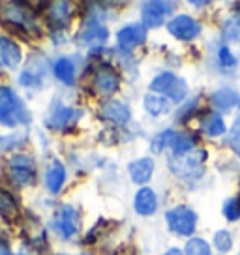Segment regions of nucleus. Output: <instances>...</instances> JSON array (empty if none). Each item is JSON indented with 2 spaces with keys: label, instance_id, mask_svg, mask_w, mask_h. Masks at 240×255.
<instances>
[{
  "label": "nucleus",
  "instance_id": "1",
  "mask_svg": "<svg viewBox=\"0 0 240 255\" xmlns=\"http://www.w3.org/2000/svg\"><path fill=\"white\" fill-rule=\"evenodd\" d=\"M30 117L24 109L23 102L9 87L0 85V124L4 126H17L28 122Z\"/></svg>",
  "mask_w": 240,
  "mask_h": 255
},
{
  "label": "nucleus",
  "instance_id": "2",
  "mask_svg": "<svg viewBox=\"0 0 240 255\" xmlns=\"http://www.w3.org/2000/svg\"><path fill=\"white\" fill-rule=\"evenodd\" d=\"M205 159H207V152L199 150V148H193V150L186 152V154L171 156L169 165H171V169H173V173L176 176L195 178V176H201V173H203Z\"/></svg>",
  "mask_w": 240,
  "mask_h": 255
},
{
  "label": "nucleus",
  "instance_id": "3",
  "mask_svg": "<svg viewBox=\"0 0 240 255\" xmlns=\"http://www.w3.org/2000/svg\"><path fill=\"white\" fill-rule=\"evenodd\" d=\"M150 88L160 92V94L171 98L173 102H182L188 94V87H186L184 79L176 77L175 73L165 72L160 73L158 77H154L152 83H150Z\"/></svg>",
  "mask_w": 240,
  "mask_h": 255
},
{
  "label": "nucleus",
  "instance_id": "4",
  "mask_svg": "<svg viewBox=\"0 0 240 255\" xmlns=\"http://www.w3.org/2000/svg\"><path fill=\"white\" fill-rule=\"evenodd\" d=\"M9 178L17 184V186H28L36 180V165L30 156L24 154H15L9 158L8 163Z\"/></svg>",
  "mask_w": 240,
  "mask_h": 255
},
{
  "label": "nucleus",
  "instance_id": "5",
  "mask_svg": "<svg viewBox=\"0 0 240 255\" xmlns=\"http://www.w3.org/2000/svg\"><path fill=\"white\" fill-rule=\"evenodd\" d=\"M167 225L171 231H175L176 235H192L195 231V223H197V216L193 212L192 208L184 207V205H180V207H175L173 210H169L167 212Z\"/></svg>",
  "mask_w": 240,
  "mask_h": 255
},
{
  "label": "nucleus",
  "instance_id": "6",
  "mask_svg": "<svg viewBox=\"0 0 240 255\" xmlns=\"http://www.w3.org/2000/svg\"><path fill=\"white\" fill-rule=\"evenodd\" d=\"M81 119V111L75 107H68V105H56L47 117L45 124L49 129L53 131H66L70 128L75 126V122Z\"/></svg>",
  "mask_w": 240,
  "mask_h": 255
},
{
  "label": "nucleus",
  "instance_id": "7",
  "mask_svg": "<svg viewBox=\"0 0 240 255\" xmlns=\"http://www.w3.org/2000/svg\"><path fill=\"white\" fill-rule=\"evenodd\" d=\"M2 21L11 26H19L23 34L34 30V21L32 15L28 13V9H24V6L21 4H4L0 9Z\"/></svg>",
  "mask_w": 240,
  "mask_h": 255
},
{
  "label": "nucleus",
  "instance_id": "8",
  "mask_svg": "<svg viewBox=\"0 0 240 255\" xmlns=\"http://www.w3.org/2000/svg\"><path fill=\"white\" fill-rule=\"evenodd\" d=\"M55 227L66 239L73 237L79 231V212L72 205H62L55 214Z\"/></svg>",
  "mask_w": 240,
  "mask_h": 255
},
{
  "label": "nucleus",
  "instance_id": "9",
  "mask_svg": "<svg viewBox=\"0 0 240 255\" xmlns=\"http://www.w3.org/2000/svg\"><path fill=\"white\" fill-rule=\"evenodd\" d=\"M167 30L171 32V36H175L176 40L190 41L201 32V26L195 19H192V17L178 15L167 23Z\"/></svg>",
  "mask_w": 240,
  "mask_h": 255
},
{
  "label": "nucleus",
  "instance_id": "10",
  "mask_svg": "<svg viewBox=\"0 0 240 255\" xmlns=\"http://www.w3.org/2000/svg\"><path fill=\"white\" fill-rule=\"evenodd\" d=\"M175 4L173 2H144L143 4V23L144 28L150 26V28H156L163 24L165 17L173 11Z\"/></svg>",
  "mask_w": 240,
  "mask_h": 255
},
{
  "label": "nucleus",
  "instance_id": "11",
  "mask_svg": "<svg viewBox=\"0 0 240 255\" xmlns=\"http://www.w3.org/2000/svg\"><path fill=\"white\" fill-rule=\"evenodd\" d=\"M120 85L119 73L115 72L109 66H102L94 72V79H92V87L100 96H111L117 92Z\"/></svg>",
  "mask_w": 240,
  "mask_h": 255
},
{
  "label": "nucleus",
  "instance_id": "12",
  "mask_svg": "<svg viewBox=\"0 0 240 255\" xmlns=\"http://www.w3.org/2000/svg\"><path fill=\"white\" fill-rule=\"evenodd\" d=\"M146 40V28H144V24H128V26H124L122 30H119L117 34V43H119V47L126 49H135L137 45H141L143 41Z\"/></svg>",
  "mask_w": 240,
  "mask_h": 255
},
{
  "label": "nucleus",
  "instance_id": "13",
  "mask_svg": "<svg viewBox=\"0 0 240 255\" xmlns=\"http://www.w3.org/2000/svg\"><path fill=\"white\" fill-rule=\"evenodd\" d=\"M107 36H109V32H107V28H105L104 24L92 21V23H88L87 26L79 32L77 40H79V43H83V45L98 47V45H104L105 41H107Z\"/></svg>",
  "mask_w": 240,
  "mask_h": 255
},
{
  "label": "nucleus",
  "instance_id": "14",
  "mask_svg": "<svg viewBox=\"0 0 240 255\" xmlns=\"http://www.w3.org/2000/svg\"><path fill=\"white\" fill-rule=\"evenodd\" d=\"M100 117L122 126L129 120V109L128 105L119 102V100H109V102L102 104V107H100Z\"/></svg>",
  "mask_w": 240,
  "mask_h": 255
},
{
  "label": "nucleus",
  "instance_id": "15",
  "mask_svg": "<svg viewBox=\"0 0 240 255\" xmlns=\"http://www.w3.org/2000/svg\"><path fill=\"white\" fill-rule=\"evenodd\" d=\"M0 58L8 68H17L21 64V47L13 40H9L6 36H0Z\"/></svg>",
  "mask_w": 240,
  "mask_h": 255
},
{
  "label": "nucleus",
  "instance_id": "16",
  "mask_svg": "<svg viewBox=\"0 0 240 255\" xmlns=\"http://www.w3.org/2000/svg\"><path fill=\"white\" fill-rule=\"evenodd\" d=\"M133 207H135V210L141 216H150L158 208V197H156V193L150 188H141V190L137 191Z\"/></svg>",
  "mask_w": 240,
  "mask_h": 255
},
{
  "label": "nucleus",
  "instance_id": "17",
  "mask_svg": "<svg viewBox=\"0 0 240 255\" xmlns=\"http://www.w3.org/2000/svg\"><path fill=\"white\" fill-rule=\"evenodd\" d=\"M129 175H131V180L137 184H144L150 180L154 171V161L148 158L137 159V161H131L129 163Z\"/></svg>",
  "mask_w": 240,
  "mask_h": 255
},
{
  "label": "nucleus",
  "instance_id": "18",
  "mask_svg": "<svg viewBox=\"0 0 240 255\" xmlns=\"http://www.w3.org/2000/svg\"><path fill=\"white\" fill-rule=\"evenodd\" d=\"M66 180V169L60 161H53L45 173V186L51 193H58Z\"/></svg>",
  "mask_w": 240,
  "mask_h": 255
},
{
  "label": "nucleus",
  "instance_id": "19",
  "mask_svg": "<svg viewBox=\"0 0 240 255\" xmlns=\"http://www.w3.org/2000/svg\"><path fill=\"white\" fill-rule=\"evenodd\" d=\"M212 105L220 109V111H229L233 109L235 105L240 104V96L233 90V88H222V90H218L212 94Z\"/></svg>",
  "mask_w": 240,
  "mask_h": 255
},
{
  "label": "nucleus",
  "instance_id": "20",
  "mask_svg": "<svg viewBox=\"0 0 240 255\" xmlns=\"http://www.w3.org/2000/svg\"><path fill=\"white\" fill-rule=\"evenodd\" d=\"M0 216L6 222H13L19 218V205L15 197L8 190H2V188H0Z\"/></svg>",
  "mask_w": 240,
  "mask_h": 255
},
{
  "label": "nucleus",
  "instance_id": "21",
  "mask_svg": "<svg viewBox=\"0 0 240 255\" xmlns=\"http://www.w3.org/2000/svg\"><path fill=\"white\" fill-rule=\"evenodd\" d=\"M72 15V9L68 2H55L49 6V19L55 26H66Z\"/></svg>",
  "mask_w": 240,
  "mask_h": 255
},
{
  "label": "nucleus",
  "instance_id": "22",
  "mask_svg": "<svg viewBox=\"0 0 240 255\" xmlns=\"http://www.w3.org/2000/svg\"><path fill=\"white\" fill-rule=\"evenodd\" d=\"M53 72H55L56 79H60L64 85H73V79H75V68H73V62L70 58H58L53 66Z\"/></svg>",
  "mask_w": 240,
  "mask_h": 255
},
{
  "label": "nucleus",
  "instance_id": "23",
  "mask_svg": "<svg viewBox=\"0 0 240 255\" xmlns=\"http://www.w3.org/2000/svg\"><path fill=\"white\" fill-rule=\"evenodd\" d=\"M144 107H146V111L150 113V115L160 117V115L169 111V102L165 100V96L146 94L144 96Z\"/></svg>",
  "mask_w": 240,
  "mask_h": 255
},
{
  "label": "nucleus",
  "instance_id": "24",
  "mask_svg": "<svg viewBox=\"0 0 240 255\" xmlns=\"http://www.w3.org/2000/svg\"><path fill=\"white\" fill-rule=\"evenodd\" d=\"M201 128L205 129V133H207V135L218 137V135H222V133L225 131V122H224V119H222L220 115H208L207 119L203 120Z\"/></svg>",
  "mask_w": 240,
  "mask_h": 255
},
{
  "label": "nucleus",
  "instance_id": "25",
  "mask_svg": "<svg viewBox=\"0 0 240 255\" xmlns=\"http://www.w3.org/2000/svg\"><path fill=\"white\" fill-rule=\"evenodd\" d=\"M176 135H178L176 131H163L160 135H156L152 139V150L156 152V154H160V152H163V148L173 146Z\"/></svg>",
  "mask_w": 240,
  "mask_h": 255
},
{
  "label": "nucleus",
  "instance_id": "26",
  "mask_svg": "<svg viewBox=\"0 0 240 255\" xmlns=\"http://www.w3.org/2000/svg\"><path fill=\"white\" fill-rule=\"evenodd\" d=\"M186 255H210V246L203 239H192L186 244Z\"/></svg>",
  "mask_w": 240,
  "mask_h": 255
},
{
  "label": "nucleus",
  "instance_id": "27",
  "mask_svg": "<svg viewBox=\"0 0 240 255\" xmlns=\"http://www.w3.org/2000/svg\"><path fill=\"white\" fill-rule=\"evenodd\" d=\"M224 216L229 222H237L240 218V199H229L224 205Z\"/></svg>",
  "mask_w": 240,
  "mask_h": 255
},
{
  "label": "nucleus",
  "instance_id": "28",
  "mask_svg": "<svg viewBox=\"0 0 240 255\" xmlns=\"http://www.w3.org/2000/svg\"><path fill=\"white\" fill-rule=\"evenodd\" d=\"M227 144L231 146V150L240 158V122H237V124L229 129V135H227Z\"/></svg>",
  "mask_w": 240,
  "mask_h": 255
},
{
  "label": "nucleus",
  "instance_id": "29",
  "mask_svg": "<svg viewBox=\"0 0 240 255\" xmlns=\"http://www.w3.org/2000/svg\"><path fill=\"white\" fill-rule=\"evenodd\" d=\"M214 246L220 250V252H229L233 246V239L227 231H218L214 235Z\"/></svg>",
  "mask_w": 240,
  "mask_h": 255
},
{
  "label": "nucleus",
  "instance_id": "30",
  "mask_svg": "<svg viewBox=\"0 0 240 255\" xmlns=\"http://www.w3.org/2000/svg\"><path fill=\"white\" fill-rule=\"evenodd\" d=\"M218 55H220V64H222L224 68H233V66L237 64V58L231 55V51H229L227 47L220 49V53H218Z\"/></svg>",
  "mask_w": 240,
  "mask_h": 255
},
{
  "label": "nucleus",
  "instance_id": "31",
  "mask_svg": "<svg viewBox=\"0 0 240 255\" xmlns=\"http://www.w3.org/2000/svg\"><path fill=\"white\" fill-rule=\"evenodd\" d=\"M0 255H11V252H9L8 244H6L4 240H0Z\"/></svg>",
  "mask_w": 240,
  "mask_h": 255
},
{
  "label": "nucleus",
  "instance_id": "32",
  "mask_svg": "<svg viewBox=\"0 0 240 255\" xmlns=\"http://www.w3.org/2000/svg\"><path fill=\"white\" fill-rule=\"evenodd\" d=\"M165 255H182V254H180V250H176V248H173V250H169V252H167Z\"/></svg>",
  "mask_w": 240,
  "mask_h": 255
}]
</instances>
